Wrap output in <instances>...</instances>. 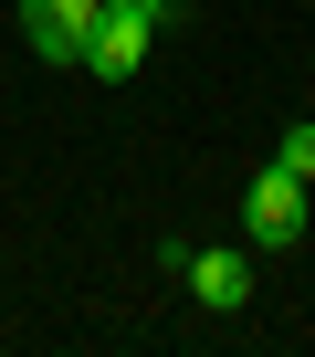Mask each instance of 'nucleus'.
<instances>
[{"label":"nucleus","instance_id":"obj_1","mask_svg":"<svg viewBox=\"0 0 315 357\" xmlns=\"http://www.w3.org/2000/svg\"><path fill=\"white\" fill-rule=\"evenodd\" d=\"M242 231H252L263 252L305 242V178H294V168H252V190H242Z\"/></svg>","mask_w":315,"mask_h":357},{"label":"nucleus","instance_id":"obj_2","mask_svg":"<svg viewBox=\"0 0 315 357\" xmlns=\"http://www.w3.org/2000/svg\"><path fill=\"white\" fill-rule=\"evenodd\" d=\"M147 43H158V22L137 11V0H105V22L84 43V74L95 84H126V74H147Z\"/></svg>","mask_w":315,"mask_h":357},{"label":"nucleus","instance_id":"obj_3","mask_svg":"<svg viewBox=\"0 0 315 357\" xmlns=\"http://www.w3.org/2000/svg\"><path fill=\"white\" fill-rule=\"evenodd\" d=\"M179 284H190L210 315H242V305H252V252H242V242H190V252H179Z\"/></svg>","mask_w":315,"mask_h":357},{"label":"nucleus","instance_id":"obj_4","mask_svg":"<svg viewBox=\"0 0 315 357\" xmlns=\"http://www.w3.org/2000/svg\"><path fill=\"white\" fill-rule=\"evenodd\" d=\"M95 22H105V0H22V43H32L43 63H84Z\"/></svg>","mask_w":315,"mask_h":357},{"label":"nucleus","instance_id":"obj_5","mask_svg":"<svg viewBox=\"0 0 315 357\" xmlns=\"http://www.w3.org/2000/svg\"><path fill=\"white\" fill-rule=\"evenodd\" d=\"M273 168H294V178H305V190H315V116H305V126H294V137L273 147Z\"/></svg>","mask_w":315,"mask_h":357}]
</instances>
